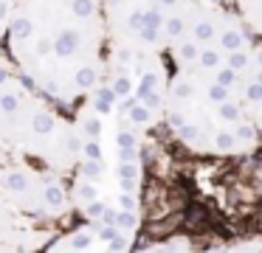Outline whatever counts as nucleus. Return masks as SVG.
Wrapping results in <instances>:
<instances>
[{"instance_id": "obj_2", "label": "nucleus", "mask_w": 262, "mask_h": 253, "mask_svg": "<svg viewBox=\"0 0 262 253\" xmlns=\"http://www.w3.org/2000/svg\"><path fill=\"white\" fill-rule=\"evenodd\" d=\"M245 65H248V56L245 54H231V67H239V71H243Z\"/></svg>"}, {"instance_id": "obj_5", "label": "nucleus", "mask_w": 262, "mask_h": 253, "mask_svg": "<svg viewBox=\"0 0 262 253\" xmlns=\"http://www.w3.org/2000/svg\"><path fill=\"white\" fill-rule=\"evenodd\" d=\"M217 79H220V84H231V82H234V73H231V71H223Z\"/></svg>"}, {"instance_id": "obj_3", "label": "nucleus", "mask_w": 262, "mask_h": 253, "mask_svg": "<svg viewBox=\"0 0 262 253\" xmlns=\"http://www.w3.org/2000/svg\"><path fill=\"white\" fill-rule=\"evenodd\" d=\"M181 56H183V59H194V56H198V48H194V45H183Z\"/></svg>"}, {"instance_id": "obj_1", "label": "nucleus", "mask_w": 262, "mask_h": 253, "mask_svg": "<svg viewBox=\"0 0 262 253\" xmlns=\"http://www.w3.org/2000/svg\"><path fill=\"white\" fill-rule=\"evenodd\" d=\"M194 34H198V39H211L214 28H211V22H200V26L194 28Z\"/></svg>"}, {"instance_id": "obj_6", "label": "nucleus", "mask_w": 262, "mask_h": 253, "mask_svg": "<svg viewBox=\"0 0 262 253\" xmlns=\"http://www.w3.org/2000/svg\"><path fill=\"white\" fill-rule=\"evenodd\" d=\"M0 82H3V71H0Z\"/></svg>"}, {"instance_id": "obj_4", "label": "nucleus", "mask_w": 262, "mask_h": 253, "mask_svg": "<svg viewBox=\"0 0 262 253\" xmlns=\"http://www.w3.org/2000/svg\"><path fill=\"white\" fill-rule=\"evenodd\" d=\"M217 59H220V56H217L214 51H206V54H203V65H209V67L217 65Z\"/></svg>"}]
</instances>
